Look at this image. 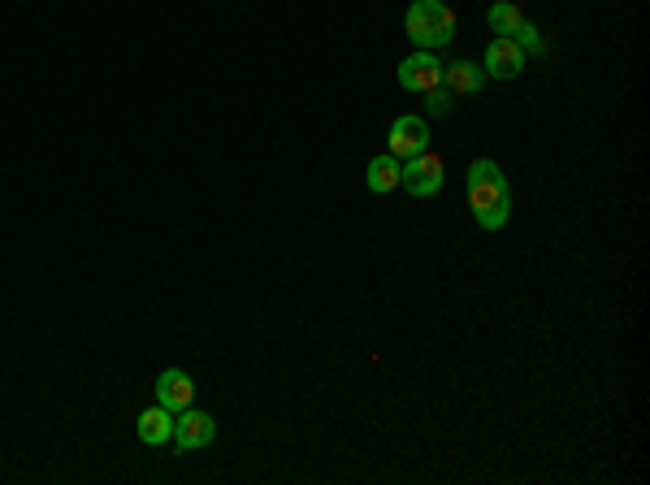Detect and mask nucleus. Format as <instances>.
<instances>
[{"instance_id":"1","label":"nucleus","mask_w":650,"mask_h":485,"mask_svg":"<svg viewBox=\"0 0 650 485\" xmlns=\"http://www.w3.org/2000/svg\"><path fill=\"white\" fill-rule=\"evenodd\" d=\"M468 208H473L481 230H503L507 217H512V187H507L499 161L481 156V161L468 165Z\"/></svg>"},{"instance_id":"2","label":"nucleus","mask_w":650,"mask_h":485,"mask_svg":"<svg viewBox=\"0 0 650 485\" xmlns=\"http://www.w3.org/2000/svg\"><path fill=\"white\" fill-rule=\"evenodd\" d=\"M455 13L442 5V0H412L408 13H403V31H408V39L416 48L434 52L442 44H451L455 39Z\"/></svg>"},{"instance_id":"3","label":"nucleus","mask_w":650,"mask_h":485,"mask_svg":"<svg viewBox=\"0 0 650 485\" xmlns=\"http://www.w3.org/2000/svg\"><path fill=\"white\" fill-rule=\"evenodd\" d=\"M486 18H490V31L503 35V39H516V44L525 48V57H546V39H542V31L512 5V0H499V5H490Z\"/></svg>"},{"instance_id":"4","label":"nucleus","mask_w":650,"mask_h":485,"mask_svg":"<svg viewBox=\"0 0 650 485\" xmlns=\"http://www.w3.org/2000/svg\"><path fill=\"white\" fill-rule=\"evenodd\" d=\"M442 182H447V165H442V156L434 148H425V152H416V156H408V161H403L399 187H408L416 200H429V195H438Z\"/></svg>"},{"instance_id":"5","label":"nucleus","mask_w":650,"mask_h":485,"mask_svg":"<svg viewBox=\"0 0 650 485\" xmlns=\"http://www.w3.org/2000/svg\"><path fill=\"white\" fill-rule=\"evenodd\" d=\"M213 438H217V421L208 412H195V408L174 412V438H169V442L178 447V455L213 447Z\"/></svg>"},{"instance_id":"6","label":"nucleus","mask_w":650,"mask_h":485,"mask_svg":"<svg viewBox=\"0 0 650 485\" xmlns=\"http://www.w3.org/2000/svg\"><path fill=\"white\" fill-rule=\"evenodd\" d=\"M442 83V61L434 57V52L416 48L412 57L399 61V87L412 91V96H425V91H434Z\"/></svg>"},{"instance_id":"7","label":"nucleus","mask_w":650,"mask_h":485,"mask_svg":"<svg viewBox=\"0 0 650 485\" xmlns=\"http://www.w3.org/2000/svg\"><path fill=\"white\" fill-rule=\"evenodd\" d=\"M429 148V122L416 113H403L390 122V135H386V152L399 156V161H408V156L425 152Z\"/></svg>"},{"instance_id":"8","label":"nucleus","mask_w":650,"mask_h":485,"mask_svg":"<svg viewBox=\"0 0 650 485\" xmlns=\"http://www.w3.org/2000/svg\"><path fill=\"white\" fill-rule=\"evenodd\" d=\"M481 70H486V78H499V83H512V78L525 70V48L516 44V39H503L494 35L490 48H486V61H481Z\"/></svg>"},{"instance_id":"9","label":"nucleus","mask_w":650,"mask_h":485,"mask_svg":"<svg viewBox=\"0 0 650 485\" xmlns=\"http://www.w3.org/2000/svg\"><path fill=\"white\" fill-rule=\"evenodd\" d=\"M152 390H156V403H161L165 412H182V408H191V399H195V382H191L187 369H165L156 377Z\"/></svg>"},{"instance_id":"10","label":"nucleus","mask_w":650,"mask_h":485,"mask_svg":"<svg viewBox=\"0 0 650 485\" xmlns=\"http://www.w3.org/2000/svg\"><path fill=\"white\" fill-rule=\"evenodd\" d=\"M442 87L451 91V96H481V87H486V70H481V61H451L442 65Z\"/></svg>"},{"instance_id":"11","label":"nucleus","mask_w":650,"mask_h":485,"mask_svg":"<svg viewBox=\"0 0 650 485\" xmlns=\"http://www.w3.org/2000/svg\"><path fill=\"white\" fill-rule=\"evenodd\" d=\"M399 178H403V165H399V156H390V152L373 156V161L364 165V182H369L373 195H390L399 187Z\"/></svg>"},{"instance_id":"12","label":"nucleus","mask_w":650,"mask_h":485,"mask_svg":"<svg viewBox=\"0 0 650 485\" xmlns=\"http://www.w3.org/2000/svg\"><path fill=\"white\" fill-rule=\"evenodd\" d=\"M169 438H174V412H165L161 403L148 412H139V442H148V447H169Z\"/></svg>"},{"instance_id":"13","label":"nucleus","mask_w":650,"mask_h":485,"mask_svg":"<svg viewBox=\"0 0 650 485\" xmlns=\"http://www.w3.org/2000/svg\"><path fill=\"white\" fill-rule=\"evenodd\" d=\"M451 100H455V96H451V91H447V87L438 83L434 91H425V113H429V117H447V113L455 109Z\"/></svg>"}]
</instances>
